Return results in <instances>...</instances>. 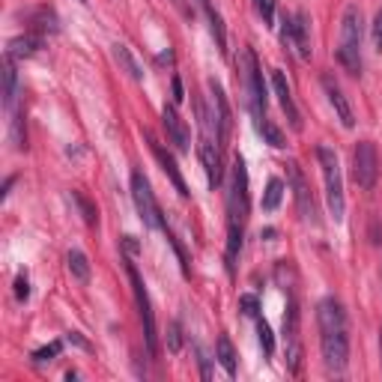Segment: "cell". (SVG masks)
I'll list each match as a JSON object with an SVG mask.
<instances>
[{
  "label": "cell",
  "mask_w": 382,
  "mask_h": 382,
  "mask_svg": "<svg viewBox=\"0 0 382 382\" xmlns=\"http://www.w3.org/2000/svg\"><path fill=\"white\" fill-rule=\"evenodd\" d=\"M316 325H320V350L325 368L341 374L350 361V329L338 299H323L316 305Z\"/></svg>",
  "instance_id": "1"
},
{
  "label": "cell",
  "mask_w": 382,
  "mask_h": 382,
  "mask_svg": "<svg viewBox=\"0 0 382 382\" xmlns=\"http://www.w3.org/2000/svg\"><path fill=\"white\" fill-rule=\"evenodd\" d=\"M248 212H251L248 168H245L242 156H236L230 168V183H227V266H230V272L242 248V233H245Z\"/></svg>",
  "instance_id": "2"
},
{
  "label": "cell",
  "mask_w": 382,
  "mask_h": 382,
  "mask_svg": "<svg viewBox=\"0 0 382 382\" xmlns=\"http://www.w3.org/2000/svg\"><path fill=\"white\" fill-rule=\"evenodd\" d=\"M338 63L350 75H359L361 72V9L356 3H350L341 15Z\"/></svg>",
  "instance_id": "3"
},
{
  "label": "cell",
  "mask_w": 382,
  "mask_h": 382,
  "mask_svg": "<svg viewBox=\"0 0 382 382\" xmlns=\"http://www.w3.org/2000/svg\"><path fill=\"white\" fill-rule=\"evenodd\" d=\"M316 161H320V170H323L325 203H329V212H332L334 221H343V212H347V200H343V177H341L338 152L323 143V147H316Z\"/></svg>",
  "instance_id": "4"
},
{
  "label": "cell",
  "mask_w": 382,
  "mask_h": 382,
  "mask_svg": "<svg viewBox=\"0 0 382 382\" xmlns=\"http://www.w3.org/2000/svg\"><path fill=\"white\" fill-rule=\"evenodd\" d=\"M242 81H245V96H248L254 123L266 120V87H263V72H260L257 54L251 48L242 51Z\"/></svg>",
  "instance_id": "5"
},
{
  "label": "cell",
  "mask_w": 382,
  "mask_h": 382,
  "mask_svg": "<svg viewBox=\"0 0 382 382\" xmlns=\"http://www.w3.org/2000/svg\"><path fill=\"white\" fill-rule=\"evenodd\" d=\"M125 272H129L132 293H134V302H138V314H141V323H143V341H147L150 356H156V352H159V334H156V316H152L150 293H147V287H143V278H141V272L134 269V263H125Z\"/></svg>",
  "instance_id": "6"
},
{
  "label": "cell",
  "mask_w": 382,
  "mask_h": 382,
  "mask_svg": "<svg viewBox=\"0 0 382 382\" xmlns=\"http://www.w3.org/2000/svg\"><path fill=\"white\" fill-rule=\"evenodd\" d=\"M132 200H134V209H138L143 224L152 227V230H168L165 218H161V209H159V200L150 188V179L143 177L141 170L132 174Z\"/></svg>",
  "instance_id": "7"
},
{
  "label": "cell",
  "mask_w": 382,
  "mask_h": 382,
  "mask_svg": "<svg viewBox=\"0 0 382 382\" xmlns=\"http://www.w3.org/2000/svg\"><path fill=\"white\" fill-rule=\"evenodd\" d=\"M379 177V159H376V147L370 141H361L356 152H352V179H356L359 188L370 191L376 185Z\"/></svg>",
  "instance_id": "8"
},
{
  "label": "cell",
  "mask_w": 382,
  "mask_h": 382,
  "mask_svg": "<svg viewBox=\"0 0 382 382\" xmlns=\"http://www.w3.org/2000/svg\"><path fill=\"white\" fill-rule=\"evenodd\" d=\"M287 177H290V185H293V197H296V206H299V215H302V221L316 224V203H314L311 185H308L302 168H299L296 161H290V165H287Z\"/></svg>",
  "instance_id": "9"
},
{
  "label": "cell",
  "mask_w": 382,
  "mask_h": 382,
  "mask_svg": "<svg viewBox=\"0 0 382 382\" xmlns=\"http://www.w3.org/2000/svg\"><path fill=\"white\" fill-rule=\"evenodd\" d=\"M323 90H325V96H329V105L334 108L341 125H343V129H352V125H356V114H352L350 99L343 96V90H341L338 81H334L332 72H325V75H323Z\"/></svg>",
  "instance_id": "10"
},
{
  "label": "cell",
  "mask_w": 382,
  "mask_h": 382,
  "mask_svg": "<svg viewBox=\"0 0 382 382\" xmlns=\"http://www.w3.org/2000/svg\"><path fill=\"white\" fill-rule=\"evenodd\" d=\"M161 123H165V132H168L170 143H174V150L177 152H188L191 150V134H188L185 120L177 114L174 105H165V111H161Z\"/></svg>",
  "instance_id": "11"
},
{
  "label": "cell",
  "mask_w": 382,
  "mask_h": 382,
  "mask_svg": "<svg viewBox=\"0 0 382 382\" xmlns=\"http://www.w3.org/2000/svg\"><path fill=\"white\" fill-rule=\"evenodd\" d=\"M272 87H275V96H278V102L287 114V123L293 125L296 132H302V114H299V108L293 102V93H290V84H287V78H284L281 69H272Z\"/></svg>",
  "instance_id": "12"
},
{
  "label": "cell",
  "mask_w": 382,
  "mask_h": 382,
  "mask_svg": "<svg viewBox=\"0 0 382 382\" xmlns=\"http://www.w3.org/2000/svg\"><path fill=\"white\" fill-rule=\"evenodd\" d=\"M221 143L212 141L209 134H203V141H200V161H203V170H206V179H209V185L218 188L221 185Z\"/></svg>",
  "instance_id": "13"
},
{
  "label": "cell",
  "mask_w": 382,
  "mask_h": 382,
  "mask_svg": "<svg viewBox=\"0 0 382 382\" xmlns=\"http://www.w3.org/2000/svg\"><path fill=\"white\" fill-rule=\"evenodd\" d=\"M147 141H150V150H152V156L159 159V165H161V170L168 174V179L174 183V188L179 191V197H188V185H185V179H183V174H179V168H177V159L170 156V152L161 147V143L152 138V134L147 132Z\"/></svg>",
  "instance_id": "14"
},
{
  "label": "cell",
  "mask_w": 382,
  "mask_h": 382,
  "mask_svg": "<svg viewBox=\"0 0 382 382\" xmlns=\"http://www.w3.org/2000/svg\"><path fill=\"white\" fill-rule=\"evenodd\" d=\"M200 9H203V15H206V21H209V33H212V39H215V48L227 54V30H224V18L221 12L215 9L212 0H197Z\"/></svg>",
  "instance_id": "15"
},
{
  "label": "cell",
  "mask_w": 382,
  "mask_h": 382,
  "mask_svg": "<svg viewBox=\"0 0 382 382\" xmlns=\"http://www.w3.org/2000/svg\"><path fill=\"white\" fill-rule=\"evenodd\" d=\"M293 51L302 60H311V21L305 12L293 15Z\"/></svg>",
  "instance_id": "16"
},
{
  "label": "cell",
  "mask_w": 382,
  "mask_h": 382,
  "mask_svg": "<svg viewBox=\"0 0 382 382\" xmlns=\"http://www.w3.org/2000/svg\"><path fill=\"white\" fill-rule=\"evenodd\" d=\"M111 51H114V60L120 63V69L125 72V75H129L132 81H143V66H141L138 60H134V54H132L129 48H125L123 42H117Z\"/></svg>",
  "instance_id": "17"
},
{
  "label": "cell",
  "mask_w": 382,
  "mask_h": 382,
  "mask_svg": "<svg viewBox=\"0 0 382 382\" xmlns=\"http://www.w3.org/2000/svg\"><path fill=\"white\" fill-rule=\"evenodd\" d=\"M39 45H42V39H39V36H33V33H24V36H15V39L9 42L6 54H9V57H15V60H21V57H33V54L39 51Z\"/></svg>",
  "instance_id": "18"
},
{
  "label": "cell",
  "mask_w": 382,
  "mask_h": 382,
  "mask_svg": "<svg viewBox=\"0 0 382 382\" xmlns=\"http://www.w3.org/2000/svg\"><path fill=\"white\" fill-rule=\"evenodd\" d=\"M18 99V72H15V57L6 54V63H3V105L12 111Z\"/></svg>",
  "instance_id": "19"
},
{
  "label": "cell",
  "mask_w": 382,
  "mask_h": 382,
  "mask_svg": "<svg viewBox=\"0 0 382 382\" xmlns=\"http://www.w3.org/2000/svg\"><path fill=\"white\" fill-rule=\"evenodd\" d=\"M66 263H69L72 278L81 281V284H87V281H90V260H87V254L78 251V248H72L69 257H66Z\"/></svg>",
  "instance_id": "20"
},
{
  "label": "cell",
  "mask_w": 382,
  "mask_h": 382,
  "mask_svg": "<svg viewBox=\"0 0 382 382\" xmlns=\"http://www.w3.org/2000/svg\"><path fill=\"white\" fill-rule=\"evenodd\" d=\"M215 352H218V361H221V368L227 370V376H236V350L227 334H221L215 343Z\"/></svg>",
  "instance_id": "21"
},
{
  "label": "cell",
  "mask_w": 382,
  "mask_h": 382,
  "mask_svg": "<svg viewBox=\"0 0 382 382\" xmlns=\"http://www.w3.org/2000/svg\"><path fill=\"white\" fill-rule=\"evenodd\" d=\"M254 125H257V132L263 134V138H266V143H269V147H275V150H284V147H287V141H284V132H281V129H278V125L272 123V120H260V123H254Z\"/></svg>",
  "instance_id": "22"
},
{
  "label": "cell",
  "mask_w": 382,
  "mask_h": 382,
  "mask_svg": "<svg viewBox=\"0 0 382 382\" xmlns=\"http://www.w3.org/2000/svg\"><path fill=\"white\" fill-rule=\"evenodd\" d=\"M281 197H284V183H281V179H269L266 194H263V209H266V212H275Z\"/></svg>",
  "instance_id": "23"
},
{
  "label": "cell",
  "mask_w": 382,
  "mask_h": 382,
  "mask_svg": "<svg viewBox=\"0 0 382 382\" xmlns=\"http://www.w3.org/2000/svg\"><path fill=\"white\" fill-rule=\"evenodd\" d=\"M257 341H260V347H263V352H266V356H272V352H275V334H272V329H269L266 320H257Z\"/></svg>",
  "instance_id": "24"
},
{
  "label": "cell",
  "mask_w": 382,
  "mask_h": 382,
  "mask_svg": "<svg viewBox=\"0 0 382 382\" xmlns=\"http://www.w3.org/2000/svg\"><path fill=\"white\" fill-rule=\"evenodd\" d=\"M72 197H75V203L81 206V215H84V221L90 224V227H96V221H99V215H96V206L90 203V200L81 194V191H72Z\"/></svg>",
  "instance_id": "25"
},
{
  "label": "cell",
  "mask_w": 382,
  "mask_h": 382,
  "mask_svg": "<svg viewBox=\"0 0 382 382\" xmlns=\"http://www.w3.org/2000/svg\"><path fill=\"white\" fill-rule=\"evenodd\" d=\"M254 9L263 18V24L272 27V21H275V0H254Z\"/></svg>",
  "instance_id": "26"
},
{
  "label": "cell",
  "mask_w": 382,
  "mask_h": 382,
  "mask_svg": "<svg viewBox=\"0 0 382 382\" xmlns=\"http://www.w3.org/2000/svg\"><path fill=\"white\" fill-rule=\"evenodd\" d=\"M60 350H63V343L54 341V343H48V347L36 350V352H33V361H36V365H42V361H51L54 356H60Z\"/></svg>",
  "instance_id": "27"
},
{
  "label": "cell",
  "mask_w": 382,
  "mask_h": 382,
  "mask_svg": "<svg viewBox=\"0 0 382 382\" xmlns=\"http://www.w3.org/2000/svg\"><path fill=\"white\" fill-rule=\"evenodd\" d=\"M239 308H242V314H245V316H254V320H257V314H260V302H257V296H242V299H239Z\"/></svg>",
  "instance_id": "28"
},
{
  "label": "cell",
  "mask_w": 382,
  "mask_h": 382,
  "mask_svg": "<svg viewBox=\"0 0 382 382\" xmlns=\"http://www.w3.org/2000/svg\"><path fill=\"white\" fill-rule=\"evenodd\" d=\"M15 299L18 302H27V299H30V281H27V275L15 278Z\"/></svg>",
  "instance_id": "29"
},
{
  "label": "cell",
  "mask_w": 382,
  "mask_h": 382,
  "mask_svg": "<svg viewBox=\"0 0 382 382\" xmlns=\"http://www.w3.org/2000/svg\"><path fill=\"white\" fill-rule=\"evenodd\" d=\"M168 347H170V352H177L179 347H183V334H179V323H170V329H168Z\"/></svg>",
  "instance_id": "30"
},
{
  "label": "cell",
  "mask_w": 382,
  "mask_h": 382,
  "mask_svg": "<svg viewBox=\"0 0 382 382\" xmlns=\"http://www.w3.org/2000/svg\"><path fill=\"white\" fill-rule=\"evenodd\" d=\"M370 242L382 245V215H376L374 221H370Z\"/></svg>",
  "instance_id": "31"
},
{
  "label": "cell",
  "mask_w": 382,
  "mask_h": 382,
  "mask_svg": "<svg viewBox=\"0 0 382 382\" xmlns=\"http://www.w3.org/2000/svg\"><path fill=\"white\" fill-rule=\"evenodd\" d=\"M374 45L382 51V9L376 12V21H374Z\"/></svg>",
  "instance_id": "32"
},
{
  "label": "cell",
  "mask_w": 382,
  "mask_h": 382,
  "mask_svg": "<svg viewBox=\"0 0 382 382\" xmlns=\"http://www.w3.org/2000/svg\"><path fill=\"white\" fill-rule=\"evenodd\" d=\"M185 99V90H183V78L174 75V105H179Z\"/></svg>",
  "instance_id": "33"
},
{
  "label": "cell",
  "mask_w": 382,
  "mask_h": 382,
  "mask_svg": "<svg viewBox=\"0 0 382 382\" xmlns=\"http://www.w3.org/2000/svg\"><path fill=\"white\" fill-rule=\"evenodd\" d=\"M379 350H382V329H379Z\"/></svg>",
  "instance_id": "34"
}]
</instances>
